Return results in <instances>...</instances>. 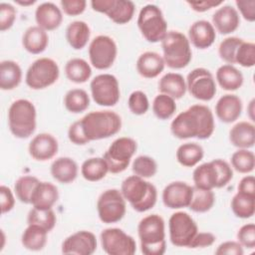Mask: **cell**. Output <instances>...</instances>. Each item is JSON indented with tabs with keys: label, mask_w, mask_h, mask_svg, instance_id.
<instances>
[{
	"label": "cell",
	"mask_w": 255,
	"mask_h": 255,
	"mask_svg": "<svg viewBox=\"0 0 255 255\" xmlns=\"http://www.w3.org/2000/svg\"><path fill=\"white\" fill-rule=\"evenodd\" d=\"M215 124L211 110L204 105H193L178 114L170 124L171 133L179 138H209L214 131Z\"/></svg>",
	"instance_id": "1"
},
{
	"label": "cell",
	"mask_w": 255,
	"mask_h": 255,
	"mask_svg": "<svg viewBox=\"0 0 255 255\" xmlns=\"http://www.w3.org/2000/svg\"><path fill=\"white\" fill-rule=\"evenodd\" d=\"M140 250L144 255H162L166 250L164 220L157 214L143 217L137 226Z\"/></svg>",
	"instance_id": "2"
},
{
	"label": "cell",
	"mask_w": 255,
	"mask_h": 255,
	"mask_svg": "<svg viewBox=\"0 0 255 255\" xmlns=\"http://www.w3.org/2000/svg\"><path fill=\"white\" fill-rule=\"evenodd\" d=\"M121 192L131 207L137 212L151 209L157 199L156 187L138 175L128 176L121 186Z\"/></svg>",
	"instance_id": "3"
},
{
	"label": "cell",
	"mask_w": 255,
	"mask_h": 255,
	"mask_svg": "<svg viewBox=\"0 0 255 255\" xmlns=\"http://www.w3.org/2000/svg\"><path fill=\"white\" fill-rule=\"evenodd\" d=\"M80 123L89 141L108 138L122 128V119L113 111L91 112L84 116Z\"/></svg>",
	"instance_id": "4"
},
{
	"label": "cell",
	"mask_w": 255,
	"mask_h": 255,
	"mask_svg": "<svg viewBox=\"0 0 255 255\" xmlns=\"http://www.w3.org/2000/svg\"><path fill=\"white\" fill-rule=\"evenodd\" d=\"M36 108L29 100H16L8 109V127L15 137L27 138L31 136L36 129Z\"/></svg>",
	"instance_id": "5"
},
{
	"label": "cell",
	"mask_w": 255,
	"mask_h": 255,
	"mask_svg": "<svg viewBox=\"0 0 255 255\" xmlns=\"http://www.w3.org/2000/svg\"><path fill=\"white\" fill-rule=\"evenodd\" d=\"M163 60L171 69H183L192 59L188 38L178 31H167L161 40Z\"/></svg>",
	"instance_id": "6"
},
{
	"label": "cell",
	"mask_w": 255,
	"mask_h": 255,
	"mask_svg": "<svg viewBox=\"0 0 255 255\" xmlns=\"http://www.w3.org/2000/svg\"><path fill=\"white\" fill-rule=\"evenodd\" d=\"M137 27L149 43L161 42L167 33V23L160 8L154 4L143 6L137 17Z\"/></svg>",
	"instance_id": "7"
},
{
	"label": "cell",
	"mask_w": 255,
	"mask_h": 255,
	"mask_svg": "<svg viewBox=\"0 0 255 255\" xmlns=\"http://www.w3.org/2000/svg\"><path fill=\"white\" fill-rule=\"evenodd\" d=\"M60 69L53 59L40 58L34 61L28 68L25 76L27 86L33 90L46 89L57 82Z\"/></svg>",
	"instance_id": "8"
},
{
	"label": "cell",
	"mask_w": 255,
	"mask_h": 255,
	"mask_svg": "<svg viewBox=\"0 0 255 255\" xmlns=\"http://www.w3.org/2000/svg\"><path fill=\"white\" fill-rule=\"evenodd\" d=\"M137 148L136 141L128 136L115 139L104 154L109 165V172L120 173L127 169Z\"/></svg>",
	"instance_id": "9"
},
{
	"label": "cell",
	"mask_w": 255,
	"mask_h": 255,
	"mask_svg": "<svg viewBox=\"0 0 255 255\" xmlns=\"http://www.w3.org/2000/svg\"><path fill=\"white\" fill-rule=\"evenodd\" d=\"M97 210L100 220L104 223L121 221L127 211L126 199L121 190L111 188L102 192L97 201Z\"/></svg>",
	"instance_id": "10"
},
{
	"label": "cell",
	"mask_w": 255,
	"mask_h": 255,
	"mask_svg": "<svg viewBox=\"0 0 255 255\" xmlns=\"http://www.w3.org/2000/svg\"><path fill=\"white\" fill-rule=\"evenodd\" d=\"M94 102L99 106L113 107L118 104L121 97L118 79L112 74L96 76L90 84Z\"/></svg>",
	"instance_id": "11"
},
{
	"label": "cell",
	"mask_w": 255,
	"mask_h": 255,
	"mask_svg": "<svg viewBox=\"0 0 255 255\" xmlns=\"http://www.w3.org/2000/svg\"><path fill=\"white\" fill-rule=\"evenodd\" d=\"M170 242L176 247H188L192 238L198 232L194 219L186 212L177 211L168 220Z\"/></svg>",
	"instance_id": "12"
},
{
	"label": "cell",
	"mask_w": 255,
	"mask_h": 255,
	"mask_svg": "<svg viewBox=\"0 0 255 255\" xmlns=\"http://www.w3.org/2000/svg\"><path fill=\"white\" fill-rule=\"evenodd\" d=\"M118 55L115 40L107 35L95 37L89 45L90 62L98 70H107L113 66Z\"/></svg>",
	"instance_id": "13"
},
{
	"label": "cell",
	"mask_w": 255,
	"mask_h": 255,
	"mask_svg": "<svg viewBox=\"0 0 255 255\" xmlns=\"http://www.w3.org/2000/svg\"><path fill=\"white\" fill-rule=\"evenodd\" d=\"M185 83L189 94L199 101L208 102L216 94V84L213 75L205 68L193 69L187 75Z\"/></svg>",
	"instance_id": "14"
},
{
	"label": "cell",
	"mask_w": 255,
	"mask_h": 255,
	"mask_svg": "<svg viewBox=\"0 0 255 255\" xmlns=\"http://www.w3.org/2000/svg\"><path fill=\"white\" fill-rule=\"evenodd\" d=\"M103 250L109 255H133L136 251L134 239L120 228H107L101 233Z\"/></svg>",
	"instance_id": "15"
},
{
	"label": "cell",
	"mask_w": 255,
	"mask_h": 255,
	"mask_svg": "<svg viewBox=\"0 0 255 255\" xmlns=\"http://www.w3.org/2000/svg\"><path fill=\"white\" fill-rule=\"evenodd\" d=\"M91 6L94 11L106 14L116 24L129 22L134 14L135 6L129 0H93Z\"/></svg>",
	"instance_id": "16"
},
{
	"label": "cell",
	"mask_w": 255,
	"mask_h": 255,
	"mask_svg": "<svg viewBox=\"0 0 255 255\" xmlns=\"http://www.w3.org/2000/svg\"><path fill=\"white\" fill-rule=\"evenodd\" d=\"M97 249V238L91 231L81 230L68 236L62 244V253L91 255Z\"/></svg>",
	"instance_id": "17"
},
{
	"label": "cell",
	"mask_w": 255,
	"mask_h": 255,
	"mask_svg": "<svg viewBox=\"0 0 255 255\" xmlns=\"http://www.w3.org/2000/svg\"><path fill=\"white\" fill-rule=\"evenodd\" d=\"M193 186L183 181H173L162 190V202L171 209L188 207L192 198Z\"/></svg>",
	"instance_id": "18"
},
{
	"label": "cell",
	"mask_w": 255,
	"mask_h": 255,
	"mask_svg": "<svg viewBox=\"0 0 255 255\" xmlns=\"http://www.w3.org/2000/svg\"><path fill=\"white\" fill-rule=\"evenodd\" d=\"M59 149V143L55 136L42 132L35 135L29 143V153L35 160L46 161L53 158Z\"/></svg>",
	"instance_id": "19"
},
{
	"label": "cell",
	"mask_w": 255,
	"mask_h": 255,
	"mask_svg": "<svg viewBox=\"0 0 255 255\" xmlns=\"http://www.w3.org/2000/svg\"><path fill=\"white\" fill-rule=\"evenodd\" d=\"M216 32L213 25L206 20L195 21L188 30V40L197 49H207L214 43Z\"/></svg>",
	"instance_id": "20"
},
{
	"label": "cell",
	"mask_w": 255,
	"mask_h": 255,
	"mask_svg": "<svg viewBox=\"0 0 255 255\" xmlns=\"http://www.w3.org/2000/svg\"><path fill=\"white\" fill-rule=\"evenodd\" d=\"M240 24V17L236 8L231 5L219 7L212 15L214 29L222 35L230 34L237 30Z\"/></svg>",
	"instance_id": "21"
},
{
	"label": "cell",
	"mask_w": 255,
	"mask_h": 255,
	"mask_svg": "<svg viewBox=\"0 0 255 255\" xmlns=\"http://www.w3.org/2000/svg\"><path fill=\"white\" fill-rule=\"evenodd\" d=\"M37 26L45 31H53L60 27L63 21L61 9L52 2L41 3L35 11Z\"/></svg>",
	"instance_id": "22"
},
{
	"label": "cell",
	"mask_w": 255,
	"mask_h": 255,
	"mask_svg": "<svg viewBox=\"0 0 255 255\" xmlns=\"http://www.w3.org/2000/svg\"><path fill=\"white\" fill-rule=\"evenodd\" d=\"M242 113V101L236 95L226 94L219 98L215 105L217 118L225 124L235 122Z\"/></svg>",
	"instance_id": "23"
},
{
	"label": "cell",
	"mask_w": 255,
	"mask_h": 255,
	"mask_svg": "<svg viewBox=\"0 0 255 255\" xmlns=\"http://www.w3.org/2000/svg\"><path fill=\"white\" fill-rule=\"evenodd\" d=\"M59 199L56 185L47 181H40L34 188L30 204L38 209H51Z\"/></svg>",
	"instance_id": "24"
},
{
	"label": "cell",
	"mask_w": 255,
	"mask_h": 255,
	"mask_svg": "<svg viewBox=\"0 0 255 255\" xmlns=\"http://www.w3.org/2000/svg\"><path fill=\"white\" fill-rule=\"evenodd\" d=\"M164 66L165 63L162 56L152 51L142 53L136 61V71L145 79L157 77L163 71Z\"/></svg>",
	"instance_id": "25"
},
{
	"label": "cell",
	"mask_w": 255,
	"mask_h": 255,
	"mask_svg": "<svg viewBox=\"0 0 255 255\" xmlns=\"http://www.w3.org/2000/svg\"><path fill=\"white\" fill-rule=\"evenodd\" d=\"M50 171L54 179L67 184L73 182L77 178L79 167L73 158L62 156L56 158L52 162Z\"/></svg>",
	"instance_id": "26"
},
{
	"label": "cell",
	"mask_w": 255,
	"mask_h": 255,
	"mask_svg": "<svg viewBox=\"0 0 255 255\" xmlns=\"http://www.w3.org/2000/svg\"><path fill=\"white\" fill-rule=\"evenodd\" d=\"M49 44L47 31L39 26L29 27L23 34L22 45L24 49L34 55L43 53Z\"/></svg>",
	"instance_id": "27"
},
{
	"label": "cell",
	"mask_w": 255,
	"mask_h": 255,
	"mask_svg": "<svg viewBox=\"0 0 255 255\" xmlns=\"http://www.w3.org/2000/svg\"><path fill=\"white\" fill-rule=\"evenodd\" d=\"M230 142L238 148H250L255 143V127L249 122H239L229 131Z\"/></svg>",
	"instance_id": "28"
},
{
	"label": "cell",
	"mask_w": 255,
	"mask_h": 255,
	"mask_svg": "<svg viewBox=\"0 0 255 255\" xmlns=\"http://www.w3.org/2000/svg\"><path fill=\"white\" fill-rule=\"evenodd\" d=\"M158 90L160 94L167 95L174 100L181 99L187 89L184 78L178 73H167L158 82Z\"/></svg>",
	"instance_id": "29"
},
{
	"label": "cell",
	"mask_w": 255,
	"mask_h": 255,
	"mask_svg": "<svg viewBox=\"0 0 255 255\" xmlns=\"http://www.w3.org/2000/svg\"><path fill=\"white\" fill-rule=\"evenodd\" d=\"M22 81V70L18 63L5 60L0 63V88L3 91H11L17 88Z\"/></svg>",
	"instance_id": "30"
},
{
	"label": "cell",
	"mask_w": 255,
	"mask_h": 255,
	"mask_svg": "<svg viewBox=\"0 0 255 255\" xmlns=\"http://www.w3.org/2000/svg\"><path fill=\"white\" fill-rule=\"evenodd\" d=\"M218 85L225 91H236L243 85V75L233 65L220 66L215 75Z\"/></svg>",
	"instance_id": "31"
},
{
	"label": "cell",
	"mask_w": 255,
	"mask_h": 255,
	"mask_svg": "<svg viewBox=\"0 0 255 255\" xmlns=\"http://www.w3.org/2000/svg\"><path fill=\"white\" fill-rule=\"evenodd\" d=\"M91 29L84 21H73L66 29V39L69 45L75 50L83 49L89 42Z\"/></svg>",
	"instance_id": "32"
},
{
	"label": "cell",
	"mask_w": 255,
	"mask_h": 255,
	"mask_svg": "<svg viewBox=\"0 0 255 255\" xmlns=\"http://www.w3.org/2000/svg\"><path fill=\"white\" fill-rule=\"evenodd\" d=\"M48 233L49 232L46 229L39 225L28 224L22 233V245L28 250L40 251L45 247L47 243Z\"/></svg>",
	"instance_id": "33"
},
{
	"label": "cell",
	"mask_w": 255,
	"mask_h": 255,
	"mask_svg": "<svg viewBox=\"0 0 255 255\" xmlns=\"http://www.w3.org/2000/svg\"><path fill=\"white\" fill-rule=\"evenodd\" d=\"M194 186L202 189L212 190L217 185V173L212 161L198 165L192 174Z\"/></svg>",
	"instance_id": "34"
},
{
	"label": "cell",
	"mask_w": 255,
	"mask_h": 255,
	"mask_svg": "<svg viewBox=\"0 0 255 255\" xmlns=\"http://www.w3.org/2000/svg\"><path fill=\"white\" fill-rule=\"evenodd\" d=\"M66 77L73 83H86L92 76V69L88 62L81 58H73L65 65Z\"/></svg>",
	"instance_id": "35"
},
{
	"label": "cell",
	"mask_w": 255,
	"mask_h": 255,
	"mask_svg": "<svg viewBox=\"0 0 255 255\" xmlns=\"http://www.w3.org/2000/svg\"><path fill=\"white\" fill-rule=\"evenodd\" d=\"M109 172V165L104 157H90L81 166L82 176L91 182L103 179Z\"/></svg>",
	"instance_id": "36"
},
{
	"label": "cell",
	"mask_w": 255,
	"mask_h": 255,
	"mask_svg": "<svg viewBox=\"0 0 255 255\" xmlns=\"http://www.w3.org/2000/svg\"><path fill=\"white\" fill-rule=\"evenodd\" d=\"M204 155L202 146L196 142H185L178 146L176 150V159L179 164L185 167L196 165Z\"/></svg>",
	"instance_id": "37"
},
{
	"label": "cell",
	"mask_w": 255,
	"mask_h": 255,
	"mask_svg": "<svg viewBox=\"0 0 255 255\" xmlns=\"http://www.w3.org/2000/svg\"><path fill=\"white\" fill-rule=\"evenodd\" d=\"M64 106L70 113H83L90 106V97L83 89H72L64 97Z\"/></svg>",
	"instance_id": "38"
},
{
	"label": "cell",
	"mask_w": 255,
	"mask_h": 255,
	"mask_svg": "<svg viewBox=\"0 0 255 255\" xmlns=\"http://www.w3.org/2000/svg\"><path fill=\"white\" fill-rule=\"evenodd\" d=\"M231 209L239 218H250L255 212V196L238 192L231 199Z\"/></svg>",
	"instance_id": "39"
},
{
	"label": "cell",
	"mask_w": 255,
	"mask_h": 255,
	"mask_svg": "<svg viewBox=\"0 0 255 255\" xmlns=\"http://www.w3.org/2000/svg\"><path fill=\"white\" fill-rule=\"evenodd\" d=\"M215 203V195L212 190L198 188L193 186L192 198L189 204V209L197 212L204 213L209 211Z\"/></svg>",
	"instance_id": "40"
},
{
	"label": "cell",
	"mask_w": 255,
	"mask_h": 255,
	"mask_svg": "<svg viewBox=\"0 0 255 255\" xmlns=\"http://www.w3.org/2000/svg\"><path fill=\"white\" fill-rule=\"evenodd\" d=\"M231 166L240 173H250L255 167V155L248 148H239L231 155Z\"/></svg>",
	"instance_id": "41"
},
{
	"label": "cell",
	"mask_w": 255,
	"mask_h": 255,
	"mask_svg": "<svg viewBox=\"0 0 255 255\" xmlns=\"http://www.w3.org/2000/svg\"><path fill=\"white\" fill-rule=\"evenodd\" d=\"M176 111L175 100L167 95L158 94L152 102V112L159 120L170 119Z\"/></svg>",
	"instance_id": "42"
},
{
	"label": "cell",
	"mask_w": 255,
	"mask_h": 255,
	"mask_svg": "<svg viewBox=\"0 0 255 255\" xmlns=\"http://www.w3.org/2000/svg\"><path fill=\"white\" fill-rule=\"evenodd\" d=\"M28 224H35L43 227L48 232H50L56 225V215L53 209H38L33 207L29 213L27 218Z\"/></svg>",
	"instance_id": "43"
},
{
	"label": "cell",
	"mask_w": 255,
	"mask_h": 255,
	"mask_svg": "<svg viewBox=\"0 0 255 255\" xmlns=\"http://www.w3.org/2000/svg\"><path fill=\"white\" fill-rule=\"evenodd\" d=\"M40 180L33 175H23L19 177L14 185V191L17 198L25 204H30L31 195L35 186Z\"/></svg>",
	"instance_id": "44"
},
{
	"label": "cell",
	"mask_w": 255,
	"mask_h": 255,
	"mask_svg": "<svg viewBox=\"0 0 255 255\" xmlns=\"http://www.w3.org/2000/svg\"><path fill=\"white\" fill-rule=\"evenodd\" d=\"M131 169L135 175L142 178H149L155 175L157 171V163L148 155H139L133 160Z\"/></svg>",
	"instance_id": "45"
},
{
	"label": "cell",
	"mask_w": 255,
	"mask_h": 255,
	"mask_svg": "<svg viewBox=\"0 0 255 255\" xmlns=\"http://www.w3.org/2000/svg\"><path fill=\"white\" fill-rule=\"evenodd\" d=\"M243 40L238 37H227L218 47V54L219 57L228 65L235 64V55L236 51Z\"/></svg>",
	"instance_id": "46"
},
{
	"label": "cell",
	"mask_w": 255,
	"mask_h": 255,
	"mask_svg": "<svg viewBox=\"0 0 255 255\" xmlns=\"http://www.w3.org/2000/svg\"><path fill=\"white\" fill-rule=\"evenodd\" d=\"M235 64L242 67L250 68L255 65V44L252 42H245L244 40L239 45L236 55Z\"/></svg>",
	"instance_id": "47"
},
{
	"label": "cell",
	"mask_w": 255,
	"mask_h": 255,
	"mask_svg": "<svg viewBox=\"0 0 255 255\" xmlns=\"http://www.w3.org/2000/svg\"><path fill=\"white\" fill-rule=\"evenodd\" d=\"M128 107L133 115H144L149 109V102L147 96L142 91L132 92L128 97Z\"/></svg>",
	"instance_id": "48"
},
{
	"label": "cell",
	"mask_w": 255,
	"mask_h": 255,
	"mask_svg": "<svg viewBox=\"0 0 255 255\" xmlns=\"http://www.w3.org/2000/svg\"><path fill=\"white\" fill-rule=\"evenodd\" d=\"M211 161H212V163L216 169V173H217L216 188L224 187L225 185H227L229 183V181L233 177L232 167L227 161H225L221 158H216Z\"/></svg>",
	"instance_id": "49"
},
{
	"label": "cell",
	"mask_w": 255,
	"mask_h": 255,
	"mask_svg": "<svg viewBox=\"0 0 255 255\" xmlns=\"http://www.w3.org/2000/svg\"><path fill=\"white\" fill-rule=\"evenodd\" d=\"M17 11L10 3H0V31L4 32L9 30L16 19Z\"/></svg>",
	"instance_id": "50"
},
{
	"label": "cell",
	"mask_w": 255,
	"mask_h": 255,
	"mask_svg": "<svg viewBox=\"0 0 255 255\" xmlns=\"http://www.w3.org/2000/svg\"><path fill=\"white\" fill-rule=\"evenodd\" d=\"M237 239L242 247L253 249L255 247V225L247 223L241 226L237 232Z\"/></svg>",
	"instance_id": "51"
},
{
	"label": "cell",
	"mask_w": 255,
	"mask_h": 255,
	"mask_svg": "<svg viewBox=\"0 0 255 255\" xmlns=\"http://www.w3.org/2000/svg\"><path fill=\"white\" fill-rule=\"evenodd\" d=\"M60 5L65 14L69 16H77L85 11L87 2L85 0H62Z\"/></svg>",
	"instance_id": "52"
},
{
	"label": "cell",
	"mask_w": 255,
	"mask_h": 255,
	"mask_svg": "<svg viewBox=\"0 0 255 255\" xmlns=\"http://www.w3.org/2000/svg\"><path fill=\"white\" fill-rule=\"evenodd\" d=\"M68 137L71 142H73L74 144H77V145H84V144H87L88 142H90L84 133V130L82 128L80 121L73 123L69 127Z\"/></svg>",
	"instance_id": "53"
},
{
	"label": "cell",
	"mask_w": 255,
	"mask_h": 255,
	"mask_svg": "<svg viewBox=\"0 0 255 255\" xmlns=\"http://www.w3.org/2000/svg\"><path fill=\"white\" fill-rule=\"evenodd\" d=\"M216 240L214 234L210 232H197L192 238L188 248H205L211 246Z\"/></svg>",
	"instance_id": "54"
},
{
	"label": "cell",
	"mask_w": 255,
	"mask_h": 255,
	"mask_svg": "<svg viewBox=\"0 0 255 255\" xmlns=\"http://www.w3.org/2000/svg\"><path fill=\"white\" fill-rule=\"evenodd\" d=\"M0 195H1V199H0L1 211L4 214L13 209L15 205V197L12 190L6 185L0 186Z\"/></svg>",
	"instance_id": "55"
},
{
	"label": "cell",
	"mask_w": 255,
	"mask_h": 255,
	"mask_svg": "<svg viewBox=\"0 0 255 255\" xmlns=\"http://www.w3.org/2000/svg\"><path fill=\"white\" fill-rule=\"evenodd\" d=\"M243 247L238 241H225L215 250L216 255H243Z\"/></svg>",
	"instance_id": "56"
},
{
	"label": "cell",
	"mask_w": 255,
	"mask_h": 255,
	"mask_svg": "<svg viewBox=\"0 0 255 255\" xmlns=\"http://www.w3.org/2000/svg\"><path fill=\"white\" fill-rule=\"evenodd\" d=\"M235 4L245 20L255 21V0H237Z\"/></svg>",
	"instance_id": "57"
},
{
	"label": "cell",
	"mask_w": 255,
	"mask_h": 255,
	"mask_svg": "<svg viewBox=\"0 0 255 255\" xmlns=\"http://www.w3.org/2000/svg\"><path fill=\"white\" fill-rule=\"evenodd\" d=\"M238 192L255 196V178L253 175L244 176L238 183Z\"/></svg>",
	"instance_id": "58"
},
{
	"label": "cell",
	"mask_w": 255,
	"mask_h": 255,
	"mask_svg": "<svg viewBox=\"0 0 255 255\" xmlns=\"http://www.w3.org/2000/svg\"><path fill=\"white\" fill-rule=\"evenodd\" d=\"M192 10L196 12H205L210 10L213 7L219 6L222 4V1H214V0H204V1H187L186 2Z\"/></svg>",
	"instance_id": "59"
},
{
	"label": "cell",
	"mask_w": 255,
	"mask_h": 255,
	"mask_svg": "<svg viewBox=\"0 0 255 255\" xmlns=\"http://www.w3.org/2000/svg\"><path fill=\"white\" fill-rule=\"evenodd\" d=\"M254 111H255V100L252 99V100L250 101L248 107H247V114H248L249 119H250L252 122L255 121V118H254V113H255V112H254Z\"/></svg>",
	"instance_id": "60"
},
{
	"label": "cell",
	"mask_w": 255,
	"mask_h": 255,
	"mask_svg": "<svg viewBox=\"0 0 255 255\" xmlns=\"http://www.w3.org/2000/svg\"><path fill=\"white\" fill-rule=\"evenodd\" d=\"M15 2L19 5H22V6H30V5H33L36 1L35 0H28V1H20V0H15Z\"/></svg>",
	"instance_id": "61"
}]
</instances>
